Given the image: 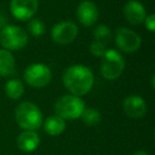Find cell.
<instances>
[{
    "label": "cell",
    "mask_w": 155,
    "mask_h": 155,
    "mask_svg": "<svg viewBox=\"0 0 155 155\" xmlns=\"http://www.w3.org/2000/svg\"><path fill=\"white\" fill-rule=\"evenodd\" d=\"M95 78L88 67L84 65H73L65 70L63 83L72 95L81 97L91 91L94 86Z\"/></svg>",
    "instance_id": "cell-1"
},
{
    "label": "cell",
    "mask_w": 155,
    "mask_h": 155,
    "mask_svg": "<svg viewBox=\"0 0 155 155\" xmlns=\"http://www.w3.org/2000/svg\"><path fill=\"white\" fill-rule=\"evenodd\" d=\"M44 129L47 134L51 136H58L66 129V122L62 117L54 115L48 117L44 123Z\"/></svg>",
    "instance_id": "cell-15"
},
{
    "label": "cell",
    "mask_w": 155,
    "mask_h": 155,
    "mask_svg": "<svg viewBox=\"0 0 155 155\" xmlns=\"http://www.w3.org/2000/svg\"><path fill=\"white\" fill-rule=\"evenodd\" d=\"M0 43L7 50H20L28 44V35L22 28L17 26H5L0 32Z\"/></svg>",
    "instance_id": "cell-5"
},
{
    "label": "cell",
    "mask_w": 155,
    "mask_h": 155,
    "mask_svg": "<svg viewBox=\"0 0 155 155\" xmlns=\"http://www.w3.org/2000/svg\"><path fill=\"white\" fill-rule=\"evenodd\" d=\"M79 32L78 26L72 21H62L56 24L51 31V38L56 45L65 46L72 43Z\"/></svg>",
    "instance_id": "cell-8"
},
{
    "label": "cell",
    "mask_w": 155,
    "mask_h": 155,
    "mask_svg": "<svg viewBox=\"0 0 155 155\" xmlns=\"http://www.w3.org/2000/svg\"><path fill=\"white\" fill-rule=\"evenodd\" d=\"M24 79L27 84L33 88H43L51 82L52 72L47 65L36 63L26 69Z\"/></svg>",
    "instance_id": "cell-6"
},
{
    "label": "cell",
    "mask_w": 155,
    "mask_h": 155,
    "mask_svg": "<svg viewBox=\"0 0 155 155\" xmlns=\"http://www.w3.org/2000/svg\"><path fill=\"white\" fill-rule=\"evenodd\" d=\"M25 91L24 84L17 79L9 80L5 84V94L10 99L18 100L22 97Z\"/></svg>",
    "instance_id": "cell-16"
},
{
    "label": "cell",
    "mask_w": 155,
    "mask_h": 155,
    "mask_svg": "<svg viewBox=\"0 0 155 155\" xmlns=\"http://www.w3.org/2000/svg\"><path fill=\"white\" fill-rule=\"evenodd\" d=\"M81 118L82 121L88 127H95L101 121V114L98 110L96 108H85L83 113L81 114Z\"/></svg>",
    "instance_id": "cell-17"
},
{
    "label": "cell",
    "mask_w": 155,
    "mask_h": 155,
    "mask_svg": "<svg viewBox=\"0 0 155 155\" xmlns=\"http://www.w3.org/2000/svg\"><path fill=\"white\" fill-rule=\"evenodd\" d=\"M38 134L35 131H24L17 137V147L22 152L30 153L35 151L39 146Z\"/></svg>",
    "instance_id": "cell-13"
},
{
    "label": "cell",
    "mask_w": 155,
    "mask_h": 155,
    "mask_svg": "<svg viewBox=\"0 0 155 155\" xmlns=\"http://www.w3.org/2000/svg\"><path fill=\"white\" fill-rule=\"evenodd\" d=\"M144 25H146V28L148 29L151 32H154L155 31V15L154 14H150V15L146 16L144 18Z\"/></svg>",
    "instance_id": "cell-21"
},
{
    "label": "cell",
    "mask_w": 155,
    "mask_h": 155,
    "mask_svg": "<svg viewBox=\"0 0 155 155\" xmlns=\"http://www.w3.org/2000/svg\"><path fill=\"white\" fill-rule=\"evenodd\" d=\"M132 155H149V154H148V152H146V151H137V152H135Z\"/></svg>",
    "instance_id": "cell-23"
},
{
    "label": "cell",
    "mask_w": 155,
    "mask_h": 155,
    "mask_svg": "<svg viewBox=\"0 0 155 155\" xmlns=\"http://www.w3.org/2000/svg\"><path fill=\"white\" fill-rule=\"evenodd\" d=\"M15 119L17 124L25 131H36L44 122L39 107L30 101L21 102L16 106Z\"/></svg>",
    "instance_id": "cell-2"
},
{
    "label": "cell",
    "mask_w": 155,
    "mask_h": 155,
    "mask_svg": "<svg viewBox=\"0 0 155 155\" xmlns=\"http://www.w3.org/2000/svg\"><path fill=\"white\" fill-rule=\"evenodd\" d=\"M94 38L95 41L107 45V43L112 38V31L105 25H100L96 27V29L94 30Z\"/></svg>",
    "instance_id": "cell-18"
},
{
    "label": "cell",
    "mask_w": 155,
    "mask_h": 155,
    "mask_svg": "<svg viewBox=\"0 0 155 155\" xmlns=\"http://www.w3.org/2000/svg\"><path fill=\"white\" fill-rule=\"evenodd\" d=\"M12 15L20 21L33 18L38 9V0H11Z\"/></svg>",
    "instance_id": "cell-9"
},
{
    "label": "cell",
    "mask_w": 155,
    "mask_h": 155,
    "mask_svg": "<svg viewBox=\"0 0 155 155\" xmlns=\"http://www.w3.org/2000/svg\"><path fill=\"white\" fill-rule=\"evenodd\" d=\"M7 22H8V17L3 12H0V29L1 28H5L7 26Z\"/></svg>",
    "instance_id": "cell-22"
},
{
    "label": "cell",
    "mask_w": 155,
    "mask_h": 155,
    "mask_svg": "<svg viewBox=\"0 0 155 155\" xmlns=\"http://www.w3.org/2000/svg\"><path fill=\"white\" fill-rule=\"evenodd\" d=\"M123 14H124L127 21L132 25L141 24V22H143L147 16L143 5L136 0H131L124 5Z\"/></svg>",
    "instance_id": "cell-12"
},
{
    "label": "cell",
    "mask_w": 155,
    "mask_h": 155,
    "mask_svg": "<svg viewBox=\"0 0 155 155\" xmlns=\"http://www.w3.org/2000/svg\"><path fill=\"white\" fill-rule=\"evenodd\" d=\"M107 48H106V45L103 43H100V41H94L91 43V47H89V51L93 54L94 56H98V58H102L104 55V53L106 52Z\"/></svg>",
    "instance_id": "cell-20"
},
{
    "label": "cell",
    "mask_w": 155,
    "mask_h": 155,
    "mask_svg": "<svg viewBox=\"0 0 155 155\" xmlns=\"http://www.w3.org/2000/svg\"><path fill=\"white\" fill-rule=\"evenodd\" d=\"M15 73V58L11 51L0 50V77H9Z\"/></svg>",
    "instance_id": "cell-14"
},
{
    "label": "cell",
    "mask_w": 155,
    "mask_h": 155,
    "mask_svg": "<svg viewBox=\"0 0 155 155\" xmlns=\"http://www.w3.org/2000/svg\"><path fill=\"white\" fill-rule=\"evenodd\" d=\"M28 28L30 33L35 37H39L45 33L46 26L41 19L38 18H31L30 21H29Z\"/></svg>",
    "instance_id": "cell-19"
},
{
    "label": "cell",
    "mask_w": 155,
    "mask_h": 155,
    "mask_svg": "<svg viewBox=\"0 0 155 155\" xmlns=\"http://www.w3.org/2000/svg\"><path fill=\"white\" fill-rule=\"evenodd\" d=\"M123 110L127 117L132 119H139L146 115L147 104L139 96H129L123 101Z\"/></svg>",
    "instance_id": "cell-11"
},
{
    "label": "cell",
    "mask_w": 155,
    "mask_h": 155,
    "mask_svg": "<svg viewBox=\"0 0 155 155\" xmlns=\"http://www.w3.org/2000/svg\"><path fill=\"white\" fill-rule=\"evenodd\" d=\"M85 110V103L80 97L74 95H65L61 97L54 105V110L58 116L63 119H77Z\"/></svg>",
    "instance_id": "cell-3"
},
{
    "label": "cell",
    "mask_w": 155,
    "mask_h": 155,
    "mask_svg": "<svg viewBox=\"0 0 155 155\" xmlns=\"http://www.w3.org/2000/svg\"><path fill=\"white\" fill-rule=\"evenodd\" d=\"M99 16L98 8L91 0H84L78 5L77 17L85 27H91L96 24Z\"/></svg>",
    "instance_id": "cell-10"
},
{
    "label": "cell",
    "mask_w": 155,
    "mask_h": 155,
    "mask_svg": "<svg viewBox=\"0 0 155 155\" xmlns=\"http://www.w3.org/2000/svg\"><path fill=\"white\" fill-rule=\"evenodd\" d=\"M125 63L123 56L117 50L107 49L102 56L101 74L105 80H116L122 74Z\"/></svg>",
    "instance_id": "cell-4"
},
{
    "label": "cell",
    "mask_w": 155,
    "mask_h": 155,
    "mask_svg": "<svg viewBox=\"0 0 155 155\" xmlns=\"http://www.w3.org/2000/svg\"><path fill=\"white\" fill-rule=\"evenodd\" d=\"M117 47L124 53H134L141 46V38L136 32L127 28H120L115 35Z\"/></svg>",
    "instance_id": "cell-7"
}]
</instances>
